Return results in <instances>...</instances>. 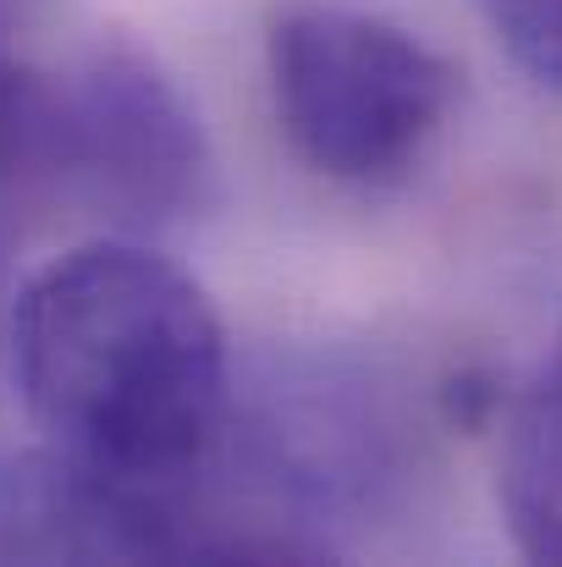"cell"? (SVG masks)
<instances>
[{"label":"cell","mask_w":562,"mask_h":567,"mask_svg":"<svg viewBox=\"0 0 562 567\" xmlns=\"http://www.w3.org/2000/svg\"><path fill=\"white\" fill-rule=\"evenodd\" d=\"M11 380L55 457L166 496L204 485L237 391L204 287L127 237L83 243L17 292Z\"/></svg>","instance_id":"6da1fadb"},{"label":"cell","mask_w":562,"mask_h":567,"mask_svg":"<svg viewBox=\"0 0 562 567\" xmlns=\"http://www.w3.org/2000/svg\"><path fill=\"white\" fill-rule=\"evenodd\" d=\"M265 72L293 155L343 188H397L458 100L452 66L425 39L348 6L282 11L265 33Z\"/></svg>","instance_id":"7a4b0ae2"},{"label":"cell","mask_w":562,"mask_h":567,"mask_svg":"<svg viewBox=\"0 0 562 567\" xmlns=\"http://www.w3.org/2000/svg\"><path fill=\"white\" fill-rule=\"evenodd\" d=\"M215 452H237L243 496L265 513L270 551L320 557L337 529L365 524L402 496L419 441L375 375L309 364L259 380L248 402L232 391Z\"/></svg>","instance_id":"3957f363"},{"label":"cell","mask_w":562,"mask_h":567,"mask_svg":"<svg viewBox=\"0 0 562 567\" xmlns=\"http://www.w3.org/2000/svg\"><path fill=\"white\" fill-rule=\"evenodd\" d=\"M22 183H61L127 231L198 215L215 188L210 138L187 94L139 44H100L39 78Z\"/></svg>","instance_id":"277c9868"},{"label":"cell","mask_w":562,"mask_h":567,"mask_svg":"<svg viewBox=\"0 0 562 567\" xmlns=\"http://www.w3.org/2000/svg\"><path fill=\"white\" fill-rule=\"evenodd\" d=\"M497 496L513 546L530 563H562V337L530 391L513 402Z\"/></svg>","instance_id":"5b68a950"},{"label":"cell","mask_w":562,"mask_h":567,"mask_svg":"<svg viewBox=\"0 0 562 567\" xmlns=\"http://www.w3.org/2000/svg\"><path fill=\"white\" fill-rule=\"evenodd\" d=\"M486 17L497 50L513 61V72L562 100V0H474Z\"/></svg>","instance_id":"8992f818"}]
</instances>
